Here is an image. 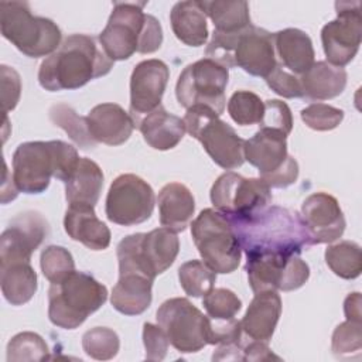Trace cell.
<instances>
[{
  "instance_id": "cell-1",
  "label": "cell",
  "mask_w": 362,
  "mask_h": 362,
  "mask_svg": "<svg viewBox=\"0 0 362 362\" xmlns=\"http://www.w3.org/2000/svg\"><path fill=\"white\" fill-rule=\"evenodd\" d=\"M112 68L113 61L93 37L72 34L41 62L38 82L49 92L78 89L89 81L109 74Z\"/></svg>"
},
{
  "instance_id": "cell-2",
  "label": "cell",
  "mask_w": 362,
  "mask_h": 362,
  "mask_svg": "<svg viewBox=\"0 0 362 362\" xmlns=\"http://www.w3.org/2000/svg\"><path fill=\"white\" fill-rule=\"evenodd\" d=\"M242 250L247 255H297L310 247L300 215L280 206H266L247 216L229 218Z\"/></svg>"
},
{
  "instance_id": "cell-3",
  "label": "cell",
  "mask_w": 362,
  "mask_h": 362,
  "mask_svg": "<svg viewBox=\"0 0 362 362\" xmlns=\"http://www.w3.org/2000/svg\"><path fill=\"white\" fill-rule=\"evenodd\" d=\"M78 151L61 140L21 143L13 154V180L24 194H41L51 177L65 182L79 161Z\"/></svg>"
},
{
  "instance_id": "cell-4",
  "label": "cell",
  "mask_w": 362,
  "mask_h": 362,
  "mask_svg": "<svg viewBox=\"0 0 362 362\" xmlns=\"http://www.w3.org/2000/svg\"><path fill=\"white\" fill-rule=\"evenodd\" d=\"M144 3H115L106 27L99 34L102 49L112 61H124L134 52L151 54L161 47L163 28L143 11Z\"/></svg>"
},
{
  "instance_id": "cell-5",
  "label": "cell",
  "mask_w": 362,
  "mask_h": 362,
  "mask_svg": "<svg viewBox=\"0 0 362 362\" xmlns=\"http://www.w3.org/2000/svg\"><path fill=\"white\" fill-rule=\"evenodd\" d=\"M206 58L228 69L239 66L249 75L266 78L277 66L274 35L253 24L233 34L214 31L206 47Z\"/></svg>"
},
{
  "instance_id": "cell-6",
  "label": "cell",
  "mask_w": 362,
  "mask_h": 362,
  "mask_svg": "<svg viewBox=\"0 0 362 362\" xmlns=\"http://www.w3.org/2000/svg\"><path fill=\"white\" fill-rule=\"evenodd\" d=\"M107 300V288L83 272H72L48 290V318L64 329H75Z\"/></svg>"
},
{
  "instance_id": "cell-7",
  "label": "cell",
  "mask_w": 362,
  "mask_h": 362,
  "mask_svg": "<svg viewBox=\"0 0 362 362\" xmlns=\"http://www.w3.org/2000/svg\"><path fill=\"white\" fill-rule=\"evenodd\" d=\"M0 30L6 40L30 58L51 55L61 45L59 27L49 18L33 16L25 1L0 3Z\"/></svg>"
},
{
  "instance_id": "cell-8",
  "label": "cell",
  "mask_w": 362,
  "mask_h": 362,
  "mask_svg": "<svg viewBox=\"0 0 362 362\" xmlns=\"http://www.w3.org/2000/svg\"><path fill=\"white\" fill-rule=\"evenodd\" d=\"M178 250L177 233L164 226L147 233L129 235L116 249L119 273L137 272L154 280L174 263Z\"/></svg>"
},
{
  "instance_id": "cell-9",
  "label": "cell",
  "mask_w": 362,
  "mask_h": 362,
  "mask_svg": "<svg viewBox=\"0 0 362 362\" xmlns=\"http://www.w3.org/2000/svg\"><path fill=\"white\" fill-rule=\"evenodd\" d=\"M194 243L215 273H232L238 269L242 247L229 218L216 209L206 208L191 223Z\"/></svg>"
},
{
  "instance_id": "cell-10",
  "label": "cell",
  "mask_w": 362,
  "mask_h": 362,
  "mask_svg": "<svg viewBox=\"0 0 362 362\" xmlns=\"http://www.w3.org/2000/svg\"><path fill=\"white\" fill-rule=\"evenodd\" d=\"M182 120L189 136L202 144L215 164L225 170H235L243 164L245 140L216 113L206 107H192Z\"/></svg>"
},
{
  "instance_id": "cell-11",
  "label": "cell",
  "mask_w": 362,
  "mask_h": 362,
  "mask_svg": "<svg viewBox=\"0 0 362 362\" xmlns=\"http://www.w3.org/2000/svg\"><path fill=\"white\" fill-rule=\"evenodd\" d=\"M228 68L211 58L189 64L180 74L175 95L178 103L188 109L206 107L221 116L225 109Z\"/></svg>"
},
{
  "instance_id": "cell-12",
  "label": "cell",
  "mask_w": 362,
  "mask_h": 362,
  "mask_svg": "<svg viewBox=\"0 0 362 362\" xmlns=\"http://www.w3.org/2000/svg\"><path fill=\"white\" fill-rule=\"evenodd\" d=\"M168 342L181 354L201 351L212 341V321L188 298L165 300L156 314Z\"/></svg>"
},
{
  "instance_id": "cell-13",
  "label": "cell",
  "mask_w": 362,
  "mask_h": 362,
  "mask_svg": "<svg viewBox=\"0 0 362 362\" xmlns=\"http://www.w3.org/2000/svg\"><path fill=\"white\" fill-rule=\"evenodd\" d=\"M211 202L232 219L247 218L272 202L270 187L262 178H245L233 171L223 173L211 188Z\"/></svg>"
},
{
  "instance_id": "cell-14",
  "label": "cell",
  "mask_w": 362,
  "mask_h": 362,
  "mask_svg": "<svg viewBox=\"0 0 362 362\" xmlns=\"http://www.w3.org/2000/svg\"><path fill=\"white\" fill-rule=\"evenodd\" d=\"M245 270L253 293L293 291L304 286L310 277L308 264L297 255H247Z\"/></svg>"
},
{
  "instance_id": "cell-15",
  "label": "cell",
  "mask_w": 362,
  "mask_h": 362,
  "mask_svg": "<svg viewBox=\"0 0 362 362\" xmlns=\"http://www.w3.org/2000/svg\"><path fill=\"white\" fill-rule=\"evenodd\" d=\"M153 188L134 174H122L110 184L105 212L110 222L133 226L146 222L154 209Z\"/></svg>"
},
{
  "instance_id": "cell-16",
  "label": "cell",
  "mask_w": 362,
  "mask_h": 362,
  "mask_svg": "<svg viewBox=\"0 0 362 362\" xmlns=\"http://www.w3.org/2000/svg\"><path fill=\"white\" fill-rule=\"evenodd\" d=\"M337 18L321 30V41L327 62L345 66L356 55L362 37V17L359 1H337Z\"/></svg>"
},
{
  "instance_id": "cell-17",
  "label": "cell",
  "mask_w": 362,
  "mask_h": 362,
  "mask_svg": "<svg viewBox=\"0 0 362 362\" xmlns=\"http://www.w3.org/2000/svg\"><path fill=\"white\" fill-rule=\"evenodd\" d=\"M47 219L35 211L18 214L0 238V266L30 262L31 255L48 236Z\"/></svg>"
},
{
  "instance_id": "cell-18",
  "label": "cell",
  "mask_w": 362,
  "mask_h": 362,
  "mask_svg": "<svg viewBox=\"0 0 362 362\" xmlns=\"http://www.w3.org/2000/svg\"><path fill=\"white\" fill-rule=\"evenodd\" d=\"M168 66L160 59H146L139 62L130 76V110L134 126L161 105L167 82Z\"/></svg>"
},
{
  "instance_id": "cell-19",
  "label": "cell",
  "mask_w": 362,
  "mask_h": 362,
  "mask_svg": "<svg viewBox=\"0 0 362 362\" xmlns=\"http://www.w3.org/2000/svg\"><path fill=\"white\" fill-rule=\"evenodd\" d=\"M300 219L307 232L310 246L335 242L342 236L346 226L338 201L327 192L308 195L301 205Z\"/></svg>"
},
{
  "instance_id": "cell-20",
  "label": "cell",
  "mask_w": 362,
  "mask_h": 362,
  "mask_svg": "<svg viewBox=\"0 0 362 362\" xmlns=\"http://www.w3.org/2000/svg\"><path fill=\"white\" fill-rule=\"evenodd\" d=\"M286 139L287 136L277 130L260 127L250 139L245 140L243 157L259 170L263 181L286 165L290 157Z\"/></svg>"
},
{
  "instance_id": "cell-21",
  "label": "cell",
  "mask_w": 362,
  "mask_h": 362,
  "mask_svg": "<svg viewBox=\"0 0 362 362\" xmlns=\"http://www.w3.org/2000/svg\"><path fill=\"white\" fill-rule=\"evenodd\" d=\"M85 117L92 139L107 146L123 144L136 127L132 116L117 103L96 105Z\"/></svg>"
},
{
  "instance_id": "cell-22",
  "label": "cell",
  "mask_w": 362,
  "mask_h": 362,
  "mask_svg": "<svg viewBox=\"0 0 362 362\" xmlns=\"http://www.w3.org/2000/svg\"><path fill=\"white\" fill-rule=\"evenodd\" d=\"M281 314V298L274 290L255 293L242 321V331L253 341L269 342Z\"/></svg>"
},
{
  "instance_id": "cell-23",
  "label": "cell",
  "mask_w": 362,
  "mask_h": 362,
  "mask_svg": "<svg viewBox=\"0 0 362 362\" xmlns=\"http://www.w3.org/2000/svg\"><path fill=\"white\" fill-rule=\"evenodd\" d=\"M64 228L72 240L81 242L90 250H105L110 245V230L98 219L93 206L69 205Z\"/></svg>"
},
{
  "instance_id": "cell-24",
  "label": "cell",
  "mask_w": 362,
  "mask_h": 362,
  "mask_svg": "<svg viewBox=\"0 0 362 362\" xmlns=\"http://www.w3.org/2000/svg\"><path fill=\"white\" fill-rule=\"evenodd\" d=\"M157 204L161 226L175 233L187 229L195 211V201L192 192L184 184H165L158 192Z\"/></svg>"
},
{
  "instance_id": "cell-25",
  "label": "cell",
  "mask_w": 362,
  "mask_h": 362,
  "mask_svg": "<svg viewBox=\"0 0 362 362\" xmlns=\"http://www.w3.org/2000/svg\"><path fill=\"white\" fill-rule=\"evenodd\" d=\"M153 281L150 277L137 272L119 273V280L110 297L113 308L124 315L144 313L151 304Z\"/></svg>"
},
{
  "instance_id": "cell-26",
  "label": "cell",
  "mask_w": 362,
  "mask_h": 362,
  "mask_svg": "<svg viewBox=\"0 0 362 362\" xmlns=\"http://www.w3.org/2000/svg\"><path fill=\"white\" fill-rule=\"evenodd\" d=\"M144 141L156 150H171L184 137L187 129L181 117L168 113L161 105L146 115L137 124Z\"/></svg>"
},
{
  "instance_id": "cell-27",
  "label": "cell",
  "mask_w": 362,
  "mask_h": 362,
  "mask_svg": "<svg viewBox=\"0 0 362 362\" xmlns=\"http://www.w3.org/2000/svg\"><path fill=\"white\" fill-rule=\"evenodd\" d=\"M303 96L313 100H328L341 95L346 86V71L327 61L314 62L298 76Z\"/></svg>"
},
{
  "instance_id": "cell-28",
  "label": "cell",
  "mask_w": 362,
  "mask_h": 362,
  "mask_svg": "<svg viewBox=\"0 0 362 362\" xmlns=\"http://www.w3.org/2000/svg\"><path fill=\"white\" fill-rule=\"evenodd\" d=\"M103 187V173L90 158L81 157L75 170L65 181V198L69 205L93 206Z\"/></svg>"
},
{
  "instance_id": "cell-29",
  "label": "cell",
  "mask_w": 362,
  "mask_h": 362,
  "mask_svg": "<svg viewBox=\"0 0 362 362\" xmlns=\"http://www.w3.org/2000/svg\"><path fill=\"white\" fill-rule=\"evenodd\" d=\"M273 35L281 64L293 74L301 75L314 64L315 54L308 34L298 28H286Z\"/></svg>"
},
{
  "instance_id": "cell-30",
  "label": "cell",
  "mask_w": 362,
  "mask_h": 362,
  "mask_svg": "<svg viewBox=\"0 0 362 362\" xmlns=\"http://www.w3.org/2000/svg\"><path fill=\"white\" fill-rule=\"evenodd\" d=\"M171 28L175 37L189 47H201L208 40L206 16L198 1H178L170 13Z\"/></svg>"
},
{
  "instance_id": "cell-31",
  "label": "cell",
  "mask_w": 362,
  "mask_h": 362,
  "mask_svg": "<svg viewBox=\"0 0 362 362\" xmlns=\"http://www.w3.org/2000/svg\"><path fill=\"white\" fill-rule=\"evenodd\" d=\"M1 293L11 305L28 303L37 291V273L30 262L8 263L0 266Z\"/></svg>"
},
{
  "instance_id": "cell-32",
  "label": "cell",
  "mask_w": 362,
  "mask_h": 362,
  "mask_svg": "<svg viewBox=\"0 0 362 362\" xmlns=\"http://www.w3.org/2000/svg\"><path fill=\"white\" fill-rule=\"evenodd\" d=\"M204 14L215 27V33L233 34L252 25L247 1H198Z\"/></svg>"
},
{
  "instance_id": "cell-33",
  "label": "cell",
  "mask_w": 362,
  "mask_h": 362,
  "mask_svg": "<svg viewBox=\"0 0 362 362\" xmlns=\"http://www.w3.org/2000/svg\"><path fill=\"white\" fill-rule=\"evenodd\" d=\"M325 263L345 280L356 279L362 272V253L361 246L351 240H341L325 249Z\"/></svg>"
},
{
  "instance_id": "cell-34",
  "label": "cell",
  "mask_w": 362,
  "mask_h": 362,
  "mask_svg": "<svg viewBox=\"0 0 362 362\" xmlns=\"http://www.w3.org/2000/svg\"><path fill=\"white\" fill-rule=\"evenodd\" d=\"M49 119L57 127H61L79 148L89 150L96 147V141L89 133L86 117L79 116L71 106L65 103L51 106Z\"/></svg>"
},
{
  "instance_id": "cell-35",
  "label": "cell",
  "mask_w": 362,
  "mask_h": 362,
  "mask_svg": "<svg viewBox=\"0 0 362 362\" xmlns=\"http://www.w3.org/2000/svg\"><path fill=\"white\" fill-rule=\"evenodd\" d=\"M216 274L202 260H188L178 269V280L185 291L191 297H204L208 294L216 281Z\"/></svg>"
},
{
  "instance_id": "cell-36",
  "label": "cell",
  "mask_w": 362,
  "mask_h": 362,
  "mask_svg": "<svg viewBox=\"0 0 362 362\" xmlns=\"http://www.w3.org/2000/svg\"><path fill=\"white\" fill-rule=\"evenodd\" d=\"M228 113L239 126L260 123L264 113V102L250 90H236L228 102Z\"/></svg>"
},
{
  "instance_id": "cell-37",
  "label": "cell",
  "mask_w": 362,
  "mask_h": 362,
  "mask_svg": "<svg viewBox=\"0 0 362 362\" xmlns=\"http://www.w3.org/2000/svg\"><path fill=\"white\" fill-rule=\"evenodd\" d=\"M82 348L92 359L109 361L117 355L120 341L113 329L106 327H95L83 334Z\"/></svg>"
},
{
  "instance_id": "cell-38",
  "label": "cell",
  "mask_w": 362,
  "mask_h": 362,
  "mask_svg": "<svg viewBox=\"0 0 362 362\" xmlns=\"http://www.w3.org/2000/svg\"><path fill=\"white\" fill-rule=\"evenodd\" d=\"M48 346L35 332H20L7 344V361H45L48 359Z\"/></svg>"
},
{
  "instance_id": "cell-39",
  "label": "cell",
  "mask_w": 362,
  "mask_h": 362,
  "mask_svg": "<svg viewBox=\"0 0 362 362\" xmlns=\"http://www.w3.org/2000/svg\"><path fill=\"white\" fill-rule=\"evenodd\" d=\"M41 270L45 279L51 283H59L75 272V262L72 255L62 246L49 245L41 252Z\"/></svg>"
},
{
  "instance_id": "cell-40",
  "label": "cell",
  "mask_w": 362,
  "mask_h": 362,
  "mask_svg": "<svg viewBox=\"0 0 362 362\" xmlns=\"http://www.w3.org/2000/svg\"><path fill=\"white\" fill-rule=\"evenodd\" d=\"M202 304L209 318L222 321L235 318L242 307V301L238 298V296L228 288H212L204 296Z\"/></svg>"
},
{
  "instance_id": "cell-41",
  "label": "cell",
  "mask_w": 362,
  "mask_h": 362,
  "mask_svg": "<svg viewBox=\"0 0 362 362\" xmlns=\"http://www.w3.org/2000/svg\"><path fill=\"white\" fill-rule=\"evenodd\" d=\"M362 348V325L361 322L349 321L339 324L332 334L331 349L335 356H352L361 354Z\"/></svg>"
},
{
  "instance_id": "cell-42",
  "label": "cell",
  "mask_w": 362,
  "mask_h": 362,
  "mask_svg": "<svg viewBox=\"0 0 362 362\" xmlns=\"http://www.w3.org/2000/svg\"><path fill=\"white\" fill-rule=\"evenodd\" d=\"M303 122L313 130L328 132L339 126L344 119V110L325 103H311L301 112Z\"/></svg>"
},
{
  "instance_id": "cell-43",
  "label": "cell",
  "mask_w": 362,
  "mask_h": 362,
  "mask_svg": "<svg viewBox=\"0 0 362 362\" xmlns=\"http://www.w3.org/2000/svg\"><path fill=\"white\" fill-rule=\"evenodd\" d=\"M260 127L277 130L286 136L290 134L293 129V116L290 107L277 99H270L264 102L263 119L259 123Z\"/></svg>"
},
{
  "instance_id": "cell-44",
  "label": "cell",
  "mask_w": 362,
  "mask_h": 362,
  "mask_svg": "<svg viewBox=\"0 0 362 362\" xmlns=\"http://www.w3.org/2000/svg\"><path fill=\"white\" fill-rule=\"evenodd\" d=\"M267 86L277 95L293 99V98H303V90L298 78L294 74L284 71L280 65H277L266 78Z\"/></svg>"
},
{
  "instance_id": "cell-45",
  "label": "cell",
  "mask_w": 362,
  "mask_h": 362,
  "mask_svg": "<svg viewBox=\"0 0 362 362\" xmlns=\"http://www.w3.org/2000/svg\"><path fill=\"white\" fill-rule=\"evenodd\" d=\"M143 344L147 361H163L168 351V338L160 325L146 322L143 325Z\"/></svg>"
},
{
  "instance_id": "cell-46",
  "label": "cell",
  "mask_w": 362,
  "mask_h": 362,
  "mask_svg": "<svg viewBox=\"0 0 362 362\" xmlns=\"http://www.w3.org/2000/svg\"><path fill=\"white\" fill-rule=\"evenodd\" d=\"M0 82H1V106L3 112L7 113L13 110L18 100L21 93V81L20 75L16 69L1 65L0 66Z\"/></svg>"
},
{
  "instance_id": "cell-47",
  "label": "cell",
  "mask_w": 362,
  "mask_h": 362,
  "mask_svg": "<svg viewBox=\"0 0 362 362\" xmlns=\"http://www.w3.org/2000/svg\"><path fill=\"white\" fill-rule=\"evenodd\" d=\"M242 354H243V361H269V359L280 361V358L270 351L267 344L262 341L252 339V342L243 345Z\"/></svg>"
},
{
  "instance_id": "cell-48",
  "label": "cell",
  "mask_w": 362,
  "mask_h": 362,
  "mask_svg": "<svg viewBox=\"0 0 362 362\" xmlns=\"http://www.w3.org/2000/svg\"><path fill=\"white\" fill-rule=\"evenodd\" d=\"M344 313L346 320L361 322L362 314H361V294L359 293H351L344 301Z\"/></svg>"
}]
</instances>
